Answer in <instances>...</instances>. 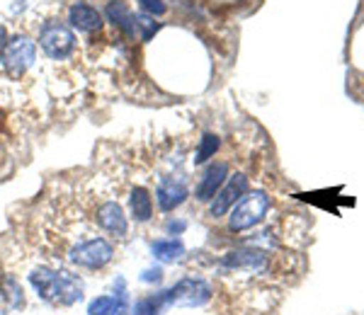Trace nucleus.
I'll return each instance as SVG.
<instances>
[{"label": "nucleus", "instance_id": "nucleus-1", "mask_svg": "<svg viewBox=\"0 0 364 315\" xmlns=\"http://www.w3.org/2000/svg\"><path fill=\"white\" fill-rule=\"evenodd\" d=\"M29 282L46 303H54V306H73L83 296L80 282L68 272H54L42 267L29 274Z\"/></svg>", "mask_w": 364, "mask_h": 315}, {"label": "nucleus", "instance_id": "nucleus-2", "mask_svg": "<svg viewBox=\"0 0 364 315\" xmlns=\"http://www.w3.org/2000/svg\"><path fill=\"white\" fill-rule=\"evenodd\" d=\"M211 299V287L204 279H182V282L175 284L173 289L166 291V294H158L156 301L158 306L163 308H170V306H180V308H199L204 303H209Z\"/></svg>", "mask_w": 364, "mask_h": 315}, {"label": "nucleus", "instance_id": "nucleus-3", "mask_svg": "<svg viewBox=\"0 0 364 315\" xmlns=\"http://www.w3.org/2000/svg\"><path fill=\"white\" fill-rule=\"evenodd\" d=\"M68 260L83 270H105L114 260V245L105 238H85L68 250Z\"/></svg>", "mask_w": 364, "mask_h": 315}, {"label": "nucleus", "instance_id": "nucleus-4", "mask_svg": "<svg viewBox=\"0 0 364 315\" xmlns=\"http://www.w3.org/2000/svg\"><path fill=\"white\" fill-rule=\"evenodd\" d=\"M269 206H272V201H269V197L265 192H250V194L233 209L231 219H228V226H231V231H236V233L255 228V226L267 216Z\"/></svg>", "mask_w": 364, "mask_h": 315}, {"label": "nucleus", "instance_id": "nucleus-5", "mask_svg": "<svg viewBox=\"0 0 364 315\" xmlns=\"http://www.w3.org/2000/svg\"><path fill=\"white\" fill-rule=\"evenodd\" d=\"M39 46L49 58L54 61H61L73 54L75 49V37L70 32V27H66L63 22H49L44 25V29L39 32Z\"/></svg>", "mask_w": 364, "mask_h": 315}, {"label": "nucleus", "instance_id": "nucleus-6", "mask_svg": "<svg viewBox=\"0 0 364 315\" xmlns=\"http://www.w3.org/2000/svg\"><path fill=\"white\" fill-rule=\"evenodd\" d=\"M34 56H37V46H34L32 39L17 37L5 46L3 66L10 75H22L34 63Z\"/></svg>", "mask_w": 364, "mask_h": 315}, {"label": "nucleus", "instance_id": "nucleus-7", "mask_svg": "<svg viewBox=\"0 0 364 315\" xmlns=\"http://www.w3.org/2000/svg\"><path fill=\"white\" fill-rule=\"evenodd\" d=\"M245 194H248V177H245V175H233V177H228L226 184L221 187L214 199H211V206H209L211 216H214V219L226 216L228 209L243 199Z\"/></svg>", "mask_w": 364, "mask_h": 315}, {"label": "nucleus", "instance_id": "nucleus-8", "mask_svg": "<svg viewBox=\"0 0 364 315\" xmlns=\"http://www.w3.org/2000/svg\"><path fill=\"white\" fill-rule=\"evenodd\" d=\"M95 219H97L100 228L107 231L109 236L127 238V233H129V221H127L124 209H122V204H119V201H105V204H100Z\"/></svg>", "mask_w": 364, "mask_h": 315}, {"label": "nucleus", "instance_id": "nucleus-9", "mask_svg": "<svg viewBox=\"0 0 364 315\" xmlns=\"http://www.w3.org/2000/svg\"><path fill=\"white\" fill-rule=\"evenodd\" d=\"M187 197H190V189H187L185 179H180V177L163 179L156 189V201H158V206H161V211H175Z\"/></svg>", "mask_w": 364, "mask_h": 315}, {"label": "nucleus", "instance_id": "nucleus-10", "mask_svg": "<svg viewBox=\"0 0 364 315\" xmlns=\"http://www.w3.org/2000/svg\"><path fill=\"white\" fill-rule=\"evenodd\" d=\"M226 179H228L226 162H214V165H209L207 172H204V177H202V182H199V187H197V199L199 201H211L216 197V192L226 184Z\"/></svg>", "mask_w": 364, "mask_h": 315}, {"label": "nucleus", "instance_id": "nucleus-11", "mask_svg": "<svg viewBox=\"0 0 364 315\" xmlns=\"http://www.w3.org/2000/svg\"><path fill=\"white\" fill-rule=\"evenodd\" d=\"M68 22L78 32H97L102 27V15H100L97 8L87 3H73L68 10Z\"/></svg>", "mask_w": 364, "mask_h": 315}, {"label": "nucleus", "instance_id": "nucleus-12", "mask_svg": "<svg viewBox=\"0 0 364 315\" xmlns=\"http://www.w3.org/2000/svg\"><path fill=\"white\" fill-rule=\"evenodd\" d=\"M105 13H107V20L112 22L117 29H122L127 37H134V34H136V15L127 8L124 0H112Z\"/></svg>", "mask_w": 364, "mask_h": 315}, {"label": "nucleus", "instance_id": "nucleus-13", "mask_svg": "<svg viewBox=\"0 0 364 315\" xmlns=\"http://www.w3.org/2000/svg\"><path fill=\"white\" fill-rule=\"evenodd\" d=\"M226 265L231 267H245V270H260L265 265V255L257 250H238V253H228L224 258Z\"/></svg>", "mask_w": 364, "mask_h": 315}, {"label": "nucleus", "instance_id": "nucleus-14", "mask_svg": "<svg viewBox=\"0 0 364 315\" xmlns=\"http://www.w3.org/2000/svg\"><path fill=\"white\" fill-rule=\"evenodd\" d=\"M154 255L161 262H175L185 255V245L180 238H163V241L154 243Z\"/></svg>", "mask_w": 364, "mask_h": 315}, {"label": "nucleus", "instance_id": "nucleus-15", "mask_svg": "<svg viewBox=\"0 0 364 315\" xmlns=\"http://www.w3.org/2000/svg\"><path fill=\"white\" fill-rule=\"evenodd\" d=\"M132 214L141 223L151 221V216H154V201H151L149 192H146L144 187H136V189L132 192Z\"/></svg>", "mask_w": 364, "mask_h": 315}, {"label": "nucleus", "instance_id": "nucleus-16", "mask_svg": "<svg viewBox=\"0 0 364 315\" xmlns=\"http://www.w3.org/2000/svg\"><path fill=\"white\" fill-rule=\"evenodd\" d=\"M219 136L216 133H204L202 141H199V148H197V155H195V165H202V162H207L209 158H214V153L219 150Z\"/></svg>", "mask_w": 364, "mask_h": 315}, {"label": "nucleus", "instance_id": "nucleus-17", "mask_svg": "<svg viewBox=\"0 0 364 315\" xmlns=\"http://www.w3.org/2000/svg\"><path fill=\"white\" fill-rule=\"evenodd\" d=\"M158 22L156 20H151V17H146V15H136V29H141V39L144 42H149L151 37L158 32Z\"/></svg>", "mask_w": 364, "mask_h": 315}, {"label": "nucleus", "instance_id": "nucleus-18", "mask_svg": "<svg viewBox=\"0 0 364 315\" xmlns=\"http://www.w3.org/2000/svg\"><path fill=\"white\" fill-rule=\"evenodd\" d=\"M112 306H114V296H100L90 303V308H87V313L90 315H109L112 313Z\"/></svg>", "mask_w": 364, "mask_h": 315}, {"label": "nucleus", "instance_id": "nucleus-19", "mask_svg": "<svg viewBox=\"0 0 364 315\" xmlns=\"http://www.w3.org/2000/svg\"><path fill=\"white\" fill-rule=\"evenodd\" d=\"M158 313H161V306H158L156 299H141L134 306V315H158Z\"/></svg>", "mask_w": 364, "mask_h": 315}, {"label": "nucleus", "instance_id": "nucleus-20", "mask_svg": "<svg viewBox=\"0 0 364 315\" xmlns=\"http://www.w3.org/2000/svg\"><path fill=\"white\" fill-rule=\"evenodd\" d=\"M141 10L149 15H163L166 13V0H139Z\"/></svg>", "mask_w": 364, "mask_h": 315}, {"label": "nucleus", "instance_id": "nucleus-21", "mask_svg": "<svg viewBox=\"0 0 364 315\" xmlns=\"http://www.w3.org/2000/svg\"><path fill=\"white\" fill-rule=\"evenodd\" d=\"M185 228H187L185 221H170V223H168V231H170V233H182Z\"/></svg>", "mask_w": 364, "mask_h": 315}, {"label": "nucleus", "instance_id": "nucleus-22", "mask_svg": "<svg viewBox=\"0 0 364 315\" xmlns=\"http://www.w3.org/2000/svg\"><path fill=\"white\" fill-rule=\"evenodd\" d=\"M5 46H8V29L0 25V56L5 54Z\"/></svg>", "mask_w": 364, "mask_h": 315}, {"label": "nucleus", "instance_id": "nucleus-23", "mask_svg": "<svg viewBox=\"0 0 364 315\" xmlns=\"http://www.w3.org/2000/svg\"><path fill=\"white\" fill-rule=\"evenodd\" d=\"M144 279H146V282H154V279L158 282V279H161V272H158V270H156V272H146V277H144Z\"/></svg>", "mask_w": 364, "mask_h": 315}]
</instances>
